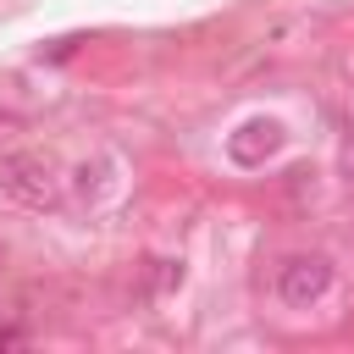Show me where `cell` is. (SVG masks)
<instances>
[{"label": "cell", "mask_w": 354, "mask_h": 354, "mask_svg": "<svg viewBox=\"0 0 354 354\" xmlns=\"http://www.w3.org/2000/svg\"><path fill=\"white\" fill-rule=\"evenodd\" d=\"M0 194L17 205H50L55 199V166L39 149H11V155H0Z\"/></svg>", "instance_id": "6da1fadb"}, {"label": "cell", "mask_w": 354, "mask_h": 354, "mask_svg": "<svg viewBox=\"0 0 354 354\" xmlns=\"http://www.w3.org/2000/svg\"><path fill=\"white\" fill-rule=\"evenodd\" d=\"M326 288H332V260H326V254H293V260L277 271V293H282V304H293V310H310Z\"/></svg>", "instance_id": "7a4b0ae2"}, {"label": "cell", "mask_w": 354, "mask_h": 354, "mask_svg": "<svg viewBox=\"0 0 354 354\" xmlns=\"http://www.w3.org/2000/svg\"><path fill=\"white\" fill-rule=\"evenodd\" d=\"M282 144H288L282 122H271V116H254V122H243V127L227 138V155H232L238 166H266V160H271Z\"/></svg>", "instance_id": "3957f363"}, {"label": "cell", "mask_w": 354, "mask_h": 354, "mask_svg": "<svg viewBox=\"0 0 354 354\" xmlns=\"http://www.w3.org/2000/svg\"><path fill=\"white\" fill-rule=\"evenodd\" d=\"M337 171L343 177H354V127L343 133V144H337Z\"/></svg>", "instance_id": "277c9868"}, {"label": "cell", "mask_w": 354, "mask_h": 354, "mask_svg": "<svg viewBox=\"0 0 354 354\" xmlns=\"http://www.w3.org/2000/svg\"><path fill=\"white\" fill-rule=\"evenodd\" d=\"M11 343H22V332H17V326H6V332H0V348H11Z\"/></svg>", "instance_id": "5b68a950"}]
</instances>
